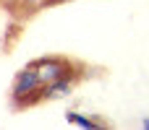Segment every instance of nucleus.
Returning <instances> with one entry per match:
<instances>
[{"label":"nucleus","mask_w":149,"mask_h":130,"mask_svg":"<svg viewBox=\"0 0 149 130\" xmlns=\"http://www.w3.org/2000/svg\"><path fill=\"white\" fill-rule=\"evenodd\" d=\"M31 68L37 70L39 76V83L47 86L52 81H60V78H71L73 76V65L63 57H42V60H34Z\"/></svg>","instance_id":"2"},{"label":"nucleus","mask_w":149,"mask_h":130,"mask_svg":"<svg viewBox=\"0 0 149 130\" xmlns=\"http://www.w3.org/2000/svg\"><path fill=\"white\" fill-rule=\"evenodd\" d=\"M39 91H42L39 76H37V70H34L31 65H26V68L16 76V81H13L10 99H13L16 107H26V104H34V102H37L34 94H39Z\"/></svg>","instance_id":"1"},{"label":"nucleus","mask_w":149,"mask_h":130,"mask_svg":"<svg viewBox=\"0 0 149 130\" xmlns=\"http://www.w3.org/2000/svg\"><path fill=\"white\" fill-rule=\"evenodd\" d=\"M144 128H147V130H149V120H144Z\"/></svg>","instance_id":"6"},{"label":"nucleus","mask_w":149,"mask_h":130,"mask_svg":"<svg viewBox=\"0 0 149 130\" xmlns=\"http://www.w3.org/2000/svg\"><path fill=\"white\" fill-rule=\"evenodd\" d=\"M21 3H24L26 8H37V5H45L42 0H21Z\"/></svg>","instance_id":"5"},{"label":"nucleus","mask_w":149,"mask_h":130,"mask_svg":"<svg viewBox=\"0 0 149 130\" xmlns=\"http://www.w3.org/2000/svg\"><path fill=\"white\" fill-rule=\"evenodd\" d=\"M73 78H60V81H52V83H47V86H42V96H39V102H47V99H63L65 94H71L73 91Z\"/></svg>","instance_id":"3"},{"label":"nucleus","mask_w":149,"mask_h":130,"mask_svg":"<svg viewBox=\"0 0 149 130\" xmlns=\"http://www.w3.org/2000/svg\"><path fill=\"white\" fill-rule=\"evenodd\" d=\"M68 122L81 125V128H102V122H94V120H89V117H81L79 112H68Z\"/></svg>","instance_id":"4"}]
</instances>
